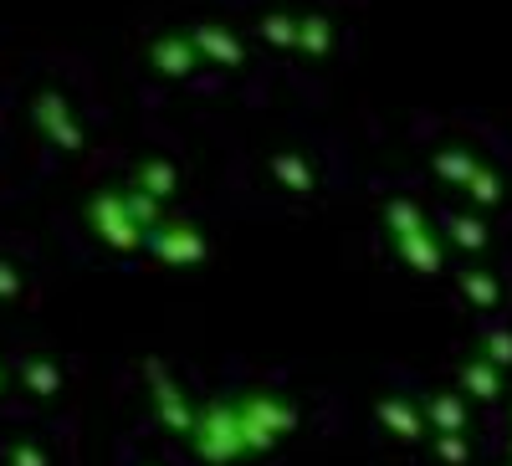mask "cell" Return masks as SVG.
<instances>
[{
  "label": "cell",
  "mask_w": 512,
  "mask_h": 466,
  "mask_svg": "<svg viewBox=\"0 0 512 466\" xmlns=\"http://www.w3.org/2000/svg\"><path fill=\"white\" fill-rule=\"evenodd\" d=\"M0 292H16V277H11L6 267H0Z\"/></svg>",
  "instance_id": "1"
}]
</instances>
